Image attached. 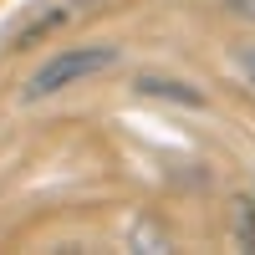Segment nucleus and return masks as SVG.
<instances>
[{"label":"nucleus","instance_id":"1","mask_svg":"<svg viewBox=\"0 0 255 255\" xmlns=\"http://www.w3.org/2000/svg\"><path fill=\"white\" fill-rule=\"evenodd\" d=\"M113 67H118V46H72V51H56L46 67L31 72V82L20 87V97H26V102L56 97V92H67V87H77V82H87V77H102Z\"/></svg>","mask_w":255,"mask_h":255},{"label":"nucleus","instance_id":"2","mask_svg":"<svg viewBox=\"0 0 255 255\" xmlns=\"http://www.w3.org/2000/svg\"><path fill=\"white\" fill-rule=\"evenodd\" d=\"M133 87H138L143 97H163V102H179V108H204V92L189 87V82H179V77H153V72H143Z\"/></svg>","mask_w":255,"mask_h":255},{"label":"nucleus","instance_id":"3","mask_svg":"<svg viewBox=\"0 0 255 255\" xmlns=\"http://www.w3.org/2000/svg\"><path fill=\"white\" fill-rule=\"evenodd\" d=\"M61 20H67V5H51V10H36L31 20H20V26L10 31V51H26V46H36V41H46Z\"/></svg>","mask_w":255,"mask_h":255},{"label":"nucleus","instance_id":"4","mask_svg":"<svg viewBox=\"0 0 255 255\" xmlns=\"http://www.w3.org/2000/svg\"><path fill=\"white\" fill-rule=\"evenodd\" d=\"M230 225H235V250H255V199H235L230 204Z\"/></svg>","mask_w":255,"mask_h":255},{"label":"nucleus","instance_id":"5","mask_svg":"<svg viewBox=\"0 0 255 255\" xmlns=\"http://www.w3.org/2000/svg\"><path fill=\"white\" fill-rule=\"evenodd\" d=\"M235 67L245 72V82L255 87V41H250V46H240V51H235Z\"/></svg>","mask_w":255,"mask_h":255},{"label":"nucleus","instance_id":"6","mask_svg":"<svg viewBox=\"0 0 255 255\" xmlns=\"http://www.w3.org/2000/svg\"><path fill=\"white\" fill-rule=\"evenodd\" d=\"M235 10H240V15H250V10H255V0H235Z\"/></svg>","mask_w":255,"mask_h":255},{"label":"nucleus","instance_id":"7","mask_svg":"<svg viewBox=\"0 0 255 255\" xmlns=\"http://www.w3.org/2000/svg\"><path fill=\"white\" fill-rule=\"evenodd\" d=\"M87 5H92V0H87Z\"/></svg>","mask_w":255,"mask_h":255}]
</instances>
